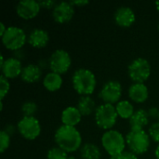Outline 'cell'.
I'll list each match as a JSON object with an SVG mask.
<instances>
[{
  "mask_svg": "<svg viewBox=\"0 0 159 159\" xmlns=\"http://www.w3.org/2000/svg\"><path fill=\"white\" fill-rule=\"evenodd\" d=\"M54 138L58 147L67 154L77 151L82 145V136L75 127L60 126L55 132Z\"/></svg>",
  "mask_w": 159,
  "mask_h": 159,
  "instance_id": "1",
  "label": "cell"
},
{
  "mask_svg": "<svg viewBox=\"0 0 159 159\" xmlns=\"http://www.w3.org/2000/svg\"><path fill=\"white\" fill-rule=\"evenodd\" d=\"M72 84L74 89L81 96H89L96 89V76L89 69L80 68L75 71L72 76Z\"/></svg>",
  "mask_w": 159,
  "mask_h": 159,
  "instance_id": "2",
  "label": "cell"
},
{
  "mask_svg": "<svg viewBox=\"0 0 159 159\" xmlns=\"http://www.w3.org/2000/svg\"><path fill=\"white\" fill-rule=\"evenodd\" d=\"M102 144L104 150L112 157L123 153L127 143L126 139L121 132L116 129H110L102 134Z\"/></svg>",
  "mask_w": 159,
  "mask_h": 159,
  "instance_id": "3",
  "label": "cell"
},
{
  "mask_svg": "<svg viewBox=\"0 0 159 159\" xmlns=\"http://www.w3.org/2000/svg\"><path fill=\"white\" fill-rule=\"evenodd\" d=\"M126 143L135 155H143L150 146V137L144 129H131L126 136Z\"/></svg>",
  "mask_w": 159,
  "mask_h": 159,
  "instance_id": "4",
  "label": "cell"
},
{
  "mask_svg": "<svg viewBox=\"0 0 159 159\" xmlns=\"http://www.w3.org/2000/svg\"><path fill=\"white\" fill-rule=\"evenodd\" d=\"M117 116L116 106L110 103H103L97 107L95 111V122L97 126L102 129H112L116 123Z\"/></svg>",
  "mask_w": 159,
  "mask_h": 159,
  "instance_id": "5",
  "label": "cell"
},
{
  "mask_svg": "<svg viewBox=\"0 0 159 159\" xmlns=\"http://www.w3.org/2000/svg\"><path fill=\"white\" fill-rule=\"evenodd\" d=\"M27 37L25 32L17 26L7 27L6 33L1 36L3 45L9 50H17L22 48L27 41Z\"/></svg>",
  "mask_w": 159,
  "mask_h": 159,
  "instance_id": "6",
  "label": "cell"
},
{
  "mask_svg": "<svg viewBox=\"0 0 159 159\" xmlns=\"http://www.w3.org/2000/svg\"><path fill=\"white\" fill-rule=\"evenodd\" d=\"M128 73L133 82L143 83L151 75V65L146 59L137 58L129 65Z\"/></svg>",
  "mask_w": 159,
  "mask_h": 159,
  "instance_id": "7",
  "label": "cell"
},
{
  "mask_svg": "<svg viewBox=\"0 0 159 159\" xmlns=\"http://www.w3.org/2000/svg\"><path fill=\"white\" fill-rule=\"evenodd\" d=\"M17 129L26 140H35L41 133V125L34 116H23L17 124Z\"/></svg>",
  "mask_w": 159,
  "mask_h": 159,
  "instance_id": "8",
  "label": "cell"
},
{
  "mask_svg": "<svg viewBox=\"0 0 159 159\" xmlns=\"http://www.w3.org/2000/svg\"><path fill=\"white\" fill-rule=\"evenodd\" d=\"M72 59L65 49H56L48 60V65L51 72L62 75L65 74L71 67Z\"/></svg>",
  "mask_w": 159,
  "mask_h": 159,
  "instance_id": "9",
  "label": "cell"
},
{
  "mask_svg": "<svg viewBox=\"0 0 159 159\" xmlns=\"http://www.w3.org/2000/svg\"><path fill=\"white\" fill-rule=\"evenodd\" d=\"M122 95V86L116 80L107 81L100 91V98L104 102V103H117L120 101Z\"/></svg>",
  "mask_w": 159,
  "mask_h": 159,
  "instance_id": "10",
  "label": "cell"
},
{
  "mask_svg": "<svg viewBox=\"0 0 159 159\" xmlns=\"http://www.w3.org/2000/svg\"><path fill=\"white\" fill-rule=\"evenodd\" d=\"M75 15V7L71 2L62 1L58 3L52 10V17L58 23L69 22Z\"/></svg>",
  "mask_w": 159,
  "mask_h": 159,
  "instance_id": "11",
  "label": "cell"
},
{
  "mask_svg": "<svg viewBox=\"0 0 159 159\" xmlns=\"http://www.w3.org/2000/svg\"><path fill=\"white\" fill-rule=\"evenodd\" d=\"M40 8L39 2L35 0H23L17 4L16 12L19 17L24 20H31L38 15Z\"/></svg>",
  "mask_w": 159,
  "mask_h": 159,
  "instance_id": "12",
  "label": "cell"
},
{
  "mask_svg": "<svg viewBox=\"0 0 159 159\" xmlns=\"http://www.w3.org/2000/svg\"><path fill=\"white\" fill-rule=\"evenodd\" d=\"M115 22L120 27H129L136 20V15L133 9L129 7H120L116 9L114 15Z\"/></svg>",
  "mask_w": 159,
  "mask_h": 159,
  "instance_id": "13",
  "label": "cell"
},
{
  "mask_svg": "<svg viewBox=\"0 0 159 159\" xmlns=\"http://www.w3.org/2000/svg\"><path fill=\"white\" fill-rule=\"evenodd\" d=\"M22 69L23 68H22L20 61L13 57L7 59L5 63L1 67L2 75H4L7 79L20 76Z\"/></svg>",
  "mask_w": 159,
  "mask_h": 159,
  "instance_id": "14",
  "label": "cell"
},
{
  "mask_svg": "<svg viewBox=\"0 0 159 159\" xmlns=\"http://www.w3.org/2000/svg\"><path fill=\"white\" fill-rule=\"evenodd\" d=\"M49 41L48 33L41 28L34 29L27 37V42L35 48H45Z\"/></svg>",
  "mask_w": 159,
  "mask_h": 159,
  "instance_id": "15",
  "label": "cell"
},
{
  "mask_svg": "<svg viewBox=\"0 0 159 159\" xmlns=\"http://www.w3.org/2000/svg\"><path fill=\"white\" fill-rule=\"evenodd\" d=\"M129 96L134 102L143 103L149 97V90L144 83H134L129 89Z\"/></svg>",
  "mask_w": 159,
  "mask_h": 159,
  "instance_id": "16",
  "label": "cell"
},
{
  "mask_svg": "<svg viewBox=\"0 0 159 159\" xmlns=\"http://www.w3.org/2000/svg\"><path fill=\"white\" fill-rule=\"evenodd\" d=\"M81 118H82L81 113L79 112L77 107L75 106H68L62 111L61 116L62 124L71 127H75L77 124H79Z\"/></svg>",
  "mask_w": 159,
  "mask_h": 159,
  "instance_id": "17",
  "label": "cell"
},
{
  "mask_svg": "<svg viewBox=\"0 0 159 159\" xmlns=\"http://www.w3.org/2000/svg\"><path fill=\"white\" fill-rule=\"evenodd\" d=\"M41 75H42V71L40 67L36 64L31 63L23 67L20 75V78L23 82L32 84L38 81Z\"/></svg>",
  "mask_w": 159,
  "mask_h": 159,
  "instance_id": "18",
  "label": "cell"
},
{
  "mask_svg": "<svg viewBox=\"0 0 159 159\" xmlns=\"http://www.w3.org/2000/svg\"><path fill=\"white\" fill-rule=\"evenodd\" d=\"M149 123L148 113L144 109L135 111L133 116L129 118L131 129H143Z\"/></svg>",
  "mask_w": 159,
  "mask_h": 159,
  "instance_id": "19",
  "label": "cell"
},
{
  "mask_svg": "<svg viewBox=\"0 0 159 159\" xmlns=\"http://www.w3.org/2000/svg\"><path fill=\"white\" fill-rule=\"evenodd\" d=\"M43 86L48 91H57L62 86V77L59 74L50 72L45 75L43 79Z\"/></svg>",
  "mask_w": 159,
  "mask_h": 159,
  "instance_id": "20",
  "label": "cell"
},
{
  "mask_svg": "<svg viewBox=\"0 0 159 159\" xmlns=\"http://www.w3.org/2000/svg\"><path fill=\"white\" fill-rule=\"evenodd\" d=\"M77 109L82 116H89L96 111V104L90 96H81L77 102Z\"/></svg>",
  "mask_w": 159,
  "mask_h": 159,
  "instance_id": "21",
  "label": "cell"
},
{
  "mask_svg": "<svg viewBox=\"0 0 159 159\" xmlns=\"http://www.w3.org/2000/svg\"><path fill=\"white\" fill-rule=\"evenodd\" d=\"M80 157L82 159H101L102 153L96 144L87 143L80 148Z\"/></svg>",
  "mask_w": 159,
  "mask_h": 159,
  "instance_id": "22",
  "label": "cell"
},
{
  "mask_svg": "<svg viewBox=\"0 0 159 159\" xmlns=\"http://www.w3.org/2000/svg\"><path fill=\"white\" fill-rule=\"evenodd\" d=\"M116 109L118 116L123 119H129L135 113L133 104L129 101H120L116 103Z\"/></svg>",
  "mask_w": 159,
  "mask_h": 159,
  "instance_id": "23",
  "label": "cell"
},
{
  "mask_svg": "<svg viewBox=\"0 0 159 159\" xmlns=\"http://www.w3.org/2000/svg\"><path fill=\"white\" fill-rule=\"evenodd\" d=\"M37 104L32 101L25 102L21 106V112L23 114V116H34V114L37 112Z\"/></svg>",
  "mask_w": 159,
  "mask_h": 159,
  "instance_id": "24",
  "label": "cell"
},
{
  "mask_svg": "<svg viewBox=\"0 0 159 159\" xmlns=\"http://www.w3.org/2000/svg\"><path fill=\"white\" fill-rule=\"evenodd\" d=\"M68 157L67 153L58 146L50 148L47 154L48 159H68Z\"/></svg>",
  "mask_w": 159,
  "mask_h": 159,
  "instance_id": "25",
  "label": "cell"
},
{
  "mask_svg": "<svg viewBox=\"0 0 159 159\" xmlns=\"http://www.w3.org/2000/svg\"><path fill=\"white\" fill-rule=\"evenodd\" d=\"M10 144V135L7 133L5 130L0 131V152L3 154L7 151Z\"/></svg>",
  "mask_w": 159,
  "mask_h": 159,
  "instance_id": "26",
  "label": "cell"
},
{
  "mask_svg": "<svg viewBox=\"0 0 159 159\" xmlns=\"http://www.w3.org/2000/svg\"><path fill=\"white\" fill-rule=\"evenodd\" d=\"M9 89H10V85L7 78H6L4 75H1L0 76V100L1 101H3L6 95L8 93Z\"/></svg>",
  "mask_w": 159,
  "mask_h": 159,
  "instance_id": "27",
  "label": "cell"
},
{
  "mask_svg": "<svg viewBox=\"0 0 159 159\" xmlns=\"http://www.w3.org/2000/svg\"><path fill=\"white\" fill-rule=\"evenodd\" d=\"M149 137L159 144V122L154 123L149 128Z\"/></svg>",
  "mask_w": 159,
  "mask_h": 159,
  "instance_id": "28",
  "label": "cell"
},
{
  "mask_svg": "<svg viewBox=\"0 0 159 159\" xmlns=\"http://www.w3.org/2000/svg\"><path fill=\"white\" fill-rule=\"evenodd\" d=\"M117 159H138V157L131 151H124L120 155H117Z\"/></svg>",
  "mask_w": 159,
  "mask_h": 159,
  "instance_id": "29",
  "label": "cell"
},
{
  "mask_svg": "<svg viewBox=\"0 0 159 159\" xmlns=\"http://www.w3.org/2000/svg\"><path fill=\"white\" fill-rule=\"evenodd\" d=\"M40 4V7H43V8H46V9H51V8H54L55 6L57 5L56 2L54 0H45V1H40L39 2Z\"/></svg>",
  "mask_w": 159,
  "mask_h": 159,
  "instance_id": "30",
  "label": "cell"
},
{
  "mask_svg": "<svg viewBox=\"0 0 159 159\" xmlns=\"http://www.w3.org/2000/svg\"><path fill=\"white\" fill-rule=\"evenodd\" d=\"M89 2L88 0H75V1H71V4L74 7H84L88 5Z\"/></svg>",
  "mask_w": 159,
  "mask_h": 159,
  "instance_id": "31",
  "label": "cell"
},
{
  "mask_svg": "<svg viewBox=\"0 0 159 159\" xmlns=\"http://www.w3.org/2000/svg\"><path fill=\"white\" fill-rule=\"evenodd\" d=\"M148 116H151V117H158V114H159V110L157 108H150L148 110Z\"/></svg>",
  "mask_w": 159,
  "mask_h": 159,
  "instance_id": "32",
  "label": "cell"
},
{
  "mask_svg": "<svg viewBox=\"0 0 159 159\" xmlns=\"http://www.w3.org/2000/svg\"><path fill=\"white\" fill-rule=\"evenodd\" d=\"M7 29V27L5 26L4 22H0V35H1V36L6 33Z\"/></svg>",
  "mask_w": 159,
  "mask_h": 159,
  "instance_id": "33",
  "label": "cell"
},
{
  "mask_svg": "<svg viewBox=\"0 0 159 159\" xmlns=\"http://www.w3.org/2000/svg\"><path fill=\"white\" fill-rule=\"evenodd\" d=\"M155 156H156V158L159 159V144L157 145L156 151H155Z\"/></svg>",
  "mask_w": 159,
  "mask_h": 159,
  "instance_id": "34",
  "label": "cell"
},
{
  "mask_svg": "<svg viewBox=\"0 0 159 159\" xmlns=\"http://www.w3.org/2000/svg\"><path fill=\"white\" fill-rule=\"evenodd\" d=\"M156 7H157V9L159 11V1L156 2Z\"/></svg>",
  "mask_w": 159,
  "mask_h": 159,
  "instance_id": "35",
  "label": "cell"
},
{
  "mask_svg": "<svg viewBox=\"0 0 159 159\" xmlns=\"http://www.w3.org/2000/svg\"><path fill=\"white\" fill-rule=\"evenodd\" d=\"M68 159H75V157H73V156H69V157H68Z\"/></svg>",
  "mask_w": 159,
  "mask_h": 159,
  "instance_id": "36",
  "label": "cell"
},
{
  "mask_svg": "<svg viewBox=\"0 0 159 159\" xmlns=\"http://www.w3.org/2000/svg\"><path fill=\"white\" fill-rule=\"evenodd\" d=\"M157 28H158V31H159V24H158V26H157Z\"/></svg>",
  "mask_w": 159,
  "mask_h": 159,
  "instance_id": "37",
  "label": "cell"
},
{
  "mask_svg": "<svg viewBox=\"0 0 159 159\" xmlns=\"http://www.w3.org/2000/svg\"><path fill=\"white\" fill-rule=\"evenodd\" d=\"M158 119H159V114H158Z\"/></svg>",
  "mask_w": 159,
  "mask_h": 159,
  "instance_id": "38",
  "label": "cell"
}]
</instances>
